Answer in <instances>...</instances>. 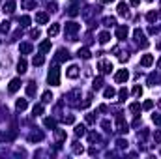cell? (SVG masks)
Segmentation results:
<instances>
[{
    "mask_svg": "<svg viewBox=\"0 0 161 159\" xmlns=\"http://www.w3.org/2000/svg\"><path fill=\"white\" fill-rule=\"evenodd\" d=\"M73 152H75V154H82V152H84V148L79 146V144H75V146H73Z\"/></svg>",
    "mask_w": 161,
    "mask_h": 159,
    "instance_id": "60d3db41",
    "label": "cell"
},
{
    "mask_svg": "<svg viewBox=\"0 0 161 159\" xmlns=\"http://www.w3.org/2000/svg\"><path fill=\"white\" fill-rule=\"evenodd\" d=\"M127 34H129V28H127V26H118L116 28V38L118 39H126Z\"/></svg>",
    "mask_w": 161,
    "mask_h": 159,
    "instance_id": "5b68a950",
    "label": "cell"
},
{
    "mask_svg": "<svg viewBox=\"0 0 161 159\" xmlns=\"http://www.w3.org/2000/svg\"><path fill=\"white\" fill-rule=\"evenodd\" d=\"M19 88H21V79H12V81H9V86H8L9 94H15Z\"/></svg>",
    "mask_w": 161,
    "mask_h": 159,
    "instance_id": "277c9868",
    "label": "cell"
},
{
    "mask_svg": "<svg viewBox=\"0 0 161 159\" xmlns=\"http://www.w3.org/2000/svg\"><path fill=\"white\" fill-rule=\"evenodd\" d=\"M88 139H90L92 142H94V141H99V135H96V133H90V135H88Z\"/></svg>",
    "mask_w": 161,
    "mask_h": 159,
    "instance_id": "ee69618b",
    "label": "cell"
},
{
    "mask_svg": "<svg viewBox=\"0 0 161 159\" xmlns=\"http://www.w3.org/2000/svg\"><path fill=\"white\" fill-rule=\"evenodd\" d=\"M17 71L21 73V75H23V73L26 71V60H25V58H21V60H19V64H17Z\"/></svg>",
    "mask_w": 161,
    "mask_h": 159,
    "instance_id": "2e32d148",
    "label": "cell"
},
{
    "mask_svg": "<svg viewBox=\"0 0 161 159\" xmlns=\"http://www.w3.org/2000/svg\"><path fill=\"white\" fill-rule=\"evenodd\" d=\"M45 127H51V129H55V127H56V122L55 120H52V118H45Z\"/></svg>",
    "mask_w": 161,
    "mask_h": 159,
    "instance_id": "4316f807",
    "label": "cell"
},
{
    "mask_svg": "<svg viewBox=\"0 0 161 159\" xmlns=\"http://www.w3.org/2000/svg\"><path fill=\"white\" fill-rule=\"evenodd\" d=\"M148 2H152V0H148Z\"/></svg>",
    "mask_w": 161,
    "mask_h": 159,
    "instance_id": "db71d44e",
    "label": "cell"
},
{
    "mask_svg": "<svg viewBox=\"0 0 161 159\" xmlns=\"http://www.w3.org/2000/svg\"><path fill=\"white\" fill-rule=\"evenodd\" d=\"M66 75H68L69 79L79 77V68H77V66H69V68H68V71H66Z\"/></svg>",
    "mask_w": 161,
    "mask_h": 159,
    "instance_id": "ba28073f",
    "label": "cell"
},
{
    "mask_svg": "<svg viewBox=\"0 0 161 159\" xmlns=\"http://www.w3.org/2000/svg\"><path fill=\"white\" fill-rule=\"evenodd\" d=\"M86 122H88V124H94V122H96V116H94V114H86Z\"/></svg>",
    "mask_w": 161,
    "mask_h": 159,
    "instance_id": "7bdbcfd3",
    "label": "cell"
},
{
    "mask_svg": "<svg viewBox=\"0 0 161 159\" xmlns=\"http://www.w3.org/2000/svg\"><path fill=\"white\" fill-rule=\"evenodd\" d=\"M15 107H17V111H25V109L28 107V101H26V99H17Z\"/></svg>",
    "mask_w": 161,
    "mask_h": 159,
    "instance_id": "e0dca14e",
    "label": "cell"
},
{
    "mask_svg": "<svg viewBox=\"0 0 161 159\" xmlns=\"http://www.w3.org/2000/svg\"><path fill=\"white\" fill-rule=\"evenodd\" d=\"M36 90H38L36 82H28V86H26V95H28V98H32V95H36Z\"/></svg>",
    "mask_w": 161,
    "mask_h": 159,
    "instance_id": "4fadbf2b",
    "label": "cell"
},
{
    "mask_svg": "<svg viewBox=\"0 0 161 159\" xmlns=\"http://www.w3.org/2000/svg\"><path fill=\"white\" fill-rule=\"evenodd\" d=\"M116 127H118V131H120V133H126V131H127V124L124 122V118H122V116H118V122H116Z\"/></svg>",
    "mask_w": 161,
    "mask_h": 159,
    "instance_id": "30bf717a",
    "label": "cell"
},
{
    "mask_svg": "<svg viewBox=\"0 0 161 159\" xmlns=\"http://www.w3.org/2000/svg\"><path fill=\"white\" fill-rule=\"evenodd\" d=\"M152 62H154V56H152V55H144V56L141 58V66L150 68V66H152Z\"/></svg>",
    "mask_w": 161,
    "mask_h": 159,
    "instance_id": "9c48e42d",
    "label": "cell"
},
{
    "mask_svg": "<svg viewBox=\"0 0 161 159\" xmlns=\"http://www.w3.org/2000/svg\"><path fill=\"white\" fill-rule=\"evenodd\" d=\"M55 137H56V141H58V142L66 141V133H64L62 129H55Z\"/></svg>",
    "mask_w": 161,
    "mask_h": 159,
    "instance_id": "44dd1931",
    "label": "cell"
},
{
    "mask_svg": "<svg viewBox=\"0 0 161 159\" xmlns=\"http://www.w3.org/2000/svg\"><path fill=\"white\" fill-rule=\"evenodd\" d=\"M129 4L131 6H139V4H141V0H129Z\"/></svg>",
    "mask_w": 161,
    "mask_h": 159,
    "instance_id": "681fc988",
    "label": "cell"
},
{
    "mask_svg": "<svg viewBox=\"0 0 161 159\" xmlns=\"http://www.w3.org/2000/svg\"><path fill=\"white\" fill-rule=\"evenodd\" d=\"M101 84H103V79L98 77V79H94V84H92V86H94V90H99V88H101Z\"/></svg>",
    "mask_w": 161,
    "mask_h": 159,
    "instance_id": "83f0119b",
    "label": "cell"
},
{
    "mask_svg": "<svg viewBox=\"0 0 161 159\" xmlns=\"http://www.w3.org/2000/svg\"><path fill=\"white\" fill-rule=\"evenodd\" d=\"M34 6H36L34 0H23V8H25V9H32Z\"/></svg>",
    "mask_w": 161,
    "mask_h": 159,
    "instance_id": "484cf974",
    "label": "cell"
},
{
    "mask_svg": "<svg viewBox=\"0 0 161 159\" xmlns=\"http://www.w3.org/2000/svg\"><path fill=\"white\" fill-rule=\"evenodd\" d=\"M109 39H111V34H109V32H101V34H99V43H107Z\"/></svg>",
    "mask_w": 161,
    "mask_h": 159,
    "instance_id": "603a6c76",
    "label": "cell"
},
{
    "mask_svg": "<svg viewBox=\"0 0 161 159\" xmlns=\"http://www.w3.org/2000/svg\"><path fill=\"white\" fill-rule=\"evenodd\" d=\"M146 19H148V21H150V23H154V21H157V13H156V12H150V13H148V17H146Z\"/></svg>",
    "mask_w": 161,
    "mask_h": 159,
    "instance_id": "8d00e7d4",
    "label": "cell"
},
{
    "mask_svg": "<svg viewBox=\"0 0 161 159\" xmlns=\"http://www.w3.org/2000/svg\"><path fill=\"white\" fill-rule=\"evenodd\" d=\"M98 69H99L101 73H109V71L112 69V64H111L109 60H99V64H98Z\"/></svg>",
    "mask_w": 161,
    "mask_h": 159,
    "instance_id": "7a4b0ae2",
    "label": "cell"
},
{
    "mask_svg": "<svg viewBox=\"0 0 161 159\" xmlns=\"http://www.w3.org/2000/svg\"><path fill=\"white\" fill-rule=\"evenodd\" d=\"M118 98H120V101H126V98H127V90L122 88L120 92H118Z\"/></svg>",
    "mask_w": 161,
    "mask_h": 159,
    "instance_id": "836d02e7",
    "label": "cell"
},
{
    "mask_svg": "<svg viewBox=\"0 0 161 159\" xmlns=\"http://www.w3.org/2000/svg\"><path fill=\"white\" fill-rule=\"evenodd\" d=\"M157 68H159V69H161V58H159V62H157Z\"/></svg>",
    "mask_w": 161,
    "mask_h": 159,
    "instance_id": "816d5d0a",
    "label": "cell"
},
{
    "mask_svg": "<svg viewBox=\"0 0 161 159\" xmlns=\"http://www.w3.org/2000/svg\"><path fill=\"white\" fill-rule=\"evenodd\" d=\"M64 122H66V124H73L75 118H73V116H68V118H64Z\"/></svg>",
    "mask_w": 161,
    "mask_h": 159,
    "instance_id": "7dc6e473",
    "label": "cell"
},
{
    "mask_svg": "<svg viewBox=\"0 0 161 159\" xmlns=\"http://www.w3.org/2000/svg\"><path fill=\"white\" fill-rule=\"evenodd\" d=\"M154 141H156V142H161V131L154 133Z\"/></svg>",
    "mask_w": 161,
    "mask_h": 159,
    "instance_id": "f6af8a7d",
    "label": "cell"
},
{
    "mask_svg": "<svg viewBox=\"0 0 161 159\" xmlns=\"http://www.w3.org/2000/svg\"><path fill=\"white\" fill-rule=\"evenodd\" d=\"M133 95H135V98H141V95H143V86H139V84H137V86L133 88Z\"/></svg>",
    "mask_w": 161,
    "mask_h": 159,
    "instance_id": "4dcf8cb0",
    "label": "cell"
},
{
    "mask_svg": "<svg viewBox=\"0 0 161 159\" xmlns=\"http://www.w3.org/2000/svg\"><path fill=\"white\" fill-rule=\"evenodd\" d=\"M13 9H15V2H13V0H9V2H6V4H4V12L12 13Z\"/></svg>",
    "mask_w": 161,
    "mask_h": 159,
    "instance_id": "7402d4cb",
    "label": "cell"
},
{
    "mask_svg": "<svg viewBox=\"0 0 161 159\" xmlns=\"http://www.w3.org/2000/svg\"><path fill=\"white\" fill-rule=\"evenodd\" d=\"M116 144H118V146H120V148H124V146H127V142H126L124 139H120V141H118Z\"/></svg>",
    "mask_w": 161,
    "mask_h": 159,
    "instance_id": "c3c4849f",
    "label": "cell"
},
{
    "mask_svg": "<svg viewBox=\"0 0 161 159\" xmlns=\"http://www.w3.org/2000/svg\"><path fill=\"white\" fill-rule=\"evenodd\" d=\"M154 107V101L152 99H148V101H144V105H143V109L144 111H150V109H152Z\"/></svg>",
    "mask_w": 161,
    "mask_h": 159,
    "instance_id": "d590c367",
    "label": "cell"
},
{
    "mask_svg": "<svg viewBox=\"0 0 161 159\" xmlns=\"http://www.w3.org/2000/svg\"><path fill=\"white\" fill-rule=\"evenodd\" d=\"M49 84H52V86H58L60 84V69L58 68H52L51 71H49Z\"/></svg>",
    "mask_w": 161,
    "mask_h": 159,
    "instance_id": "6da1fadb",
    "label": "cell"
},
{
    "mask_svg": "<svg viewBox=\"0 0 161 159\" xmlns=\"http://www.w3.org/2000/svg\"><path fill=\"white\" fill-rule=\"evenodd\" d=\"M0 2H2V0H0Z\"/></svg>",
    "mask_w": 161,
    "mask_h": 159,
    "instance_id": "11a10c76",
    "label": "cell"
},
{
    "mask_svg": "<svg viewBox=\"0 0 161 159\" xmlns=\"http://www.w3.org/2000/svg\"><path fill=\"white\" fill-rule=\"evenodd\" d=\"M68 13H69L71 17H75V15H79V9H77V8H69V12H68Z\"/></svg>",
    "mask_w": 161,
    "mask_h": 159,
    "instance_id": "b9f144b4",
    "label": "cell"
},
{
    "mask_svg": "<svg viewBox=\"0 0 161 159\" xmlns=\"http://www.w3.org/2000/svg\"><path fill=\"white\" fill-rule=\"evenodd\" d=\"M47 21H49V15H47V13H43V12L36 13V23H38V25H45Z\"/></svg>",
    "mask_w": 161,
    "mask_h": 159,
    "instance_id": "52a82bcc",
    "label": "cell"
},
{
    "mask_svg": "<svg viewBox=\"0 0 161 159\" xmlns=\"http://www.w3.org/2000/svg\"><path fill=\"white\" fill-rule=\"evenodd\" d=\"M51 51V39H45L39 43V52H49Z\"/></svg>",
    "mask_w": 161,
    "mask_h": 159,
    "instance_id": "5bb4252c",
    "label": "cell"
},
{
    "mask_svg": "<svg viewBox=\"0 0 161 159\" xmlns=\"http://www.w3.org/2000/svg\"><path fill=\"white\" fill-rule=\"evenodd\" d=\"M41 98H43V103H51V101H52V94H51V92H45Z\"/></svg>",
    "mask_w": 161,
    "mask_h": 159,
    "instance_id": "1f68e13d",
    "label": "cell"
},
{
    "mask_svg": "<svg viewBox=\"0 0 161 159\" xmlns=\"http://www.w3.org/2000/svg\"><path fill=\"white\" fill-rule=\"evenodd\" d=\"M41 112H43V105H36L34 107V116H39Z\"/></svg>",
    "mask_w": 161,
    "mask_h": 159,
    "instance_id": "74e56055",
    "label": "cell"
},
{
    "mask_svg": "<svg viewBox=\"0 0 161 159\" xmlns=\"http://www.w3.org/2000/svg\"><path fill=\"white\" fill-rule=\"evenodd\" d=\"M157 105H159V109H161V99H159V101H157Z\"/></svg>",
    "mask_w": 161,
    "mask_h": 159,
    "instance_id": "f5cc1de1",
    "label": "cell"
},
{
    "mask_svg": "<svg viewBox=\"0 0 161 159\" xmlns=\"http://www.w3.org/2000/svg\"><path fill=\"white\" fill-rule=\"evenodd\" d=\"M30 36H32V38H39V30H38V28H36V30H32V32H30Z\"/></svg>",
    "mask_w": 161,
    "mask_h": 159,
    "instance_id": "bcb514c9",
    "label": "cell"
},
{
    "mask_svg": "<svg viewBox=\"0 0 161 159\" xmlns=\"http://www.w3.org/2000/svg\"><path fill=\"white\" fill-rule=\"evenodd\" d=\"M66 32H68V34H75V32H79V25L77 23H68L66 25Z\"/></svg>",
    "mask_w": 161,
    "mask_h": 159,
    "instance_id": "9a60e30c",
    "label": "cell"
},
{
    "mask_svg": "<svg viewBox=\"0 0 161 159\" xmlns=\"http://www.w3.org/2000/svg\"><path fill=\"white\" fill-rule=\"evenodd\" d=\"M133 34H135V39L143 43V47H146V45H148V41H146V38H144V34H143V30H141V28H137Z\"/></svg>",
    "mask_w": 161,
    "mask_h": 159,
    "instance_id": "8992f818",
    "label": "cell"
},
{
    "mask_svg": "<svg viewBox=\"0 0 161 159\" xmlns=\"http://www.w3.org/2000/svg\"><path fill=\"white\" fill-rule=\"evenodd\" d=\"M103 94H105V98H114V94H116V92H114V88H105Z\"/></svg>",
    "mask_w": 161,
    "mask_h": 159,
    "instance_id": "d6a6232c",
    "label": "cell"
},
{
    "mask_svg": "<svg viewBox=\"0 0 161 159\" xmlns=\"http://www.w3.org/2000/svg\"><path fill=\"white\" fill-rule=\"evenodd\" d=\"M152 120H154L156 125H161V114H154V116H152Z\"/></svg>",
    "mask_w": 161,
    "mask_h": 159,
    "instance_id": "ab89813d",
    "label": "cell"
},
{
    "mask_svg": "<svg viewBox=\"0 0 161 159\" xmlns=\"http://www.w3.org/2000/svg\"><path fill=\"white\" fill-rule=\"evenodd\" d=\"M77 55H79L81 58H84V60H88V58L92 56V52H90L88 49H79V52H77Z\"/></svg>",
    "mask_w": 161,
    "mask_h": 159,
    "instance_id": "ac0fdd59",
    "label": "cell"
},
{
    "mask_svg": "<svg viewBox=\"0 0 161 159\" xmlns=\"http://www.w3.org/2000/svg\"><path fill=\"white\" fill-rule=\"evenodd\" d=\"M58 32H60V25H51V26H49V36H51V38L56 36Z\"/></svg>",
    "mask_w": 161,
    "mask_h": 159,
    "instance_id": "ffe728a7",
    "label": "cell"
},
{
    "mask_svg": "<svg viewBox=\"0 0 161 159\" xmlns=\"http://www.w3.org/2000/svg\"><path fill=\"white\" fill-rule=\"evenodd\" d=\"M84 133H86V127H84V125H77V127H75V135H77V137H82Z\"/></svg>",
    "mask_w": 161,
    "mask_h": 159,
    "instance_id": "d4e9b609",
    "label": "cell"
},
{
    "mask_svg": "<svg viewBox=\"0 0 161 159\" xmlns=\"http://www.w3.org/2000/svg\"><path fill=\"white\" fill-rule=\"evenodd\" d=\"M129 111L137 116L139 112H141V105H139V103H131V105H129Z\"/></svg>",
    "mask_w": 161,
    "mask_h": 159,
    "instance_id": "cb8c5ba5",
    "label": "cell"
},
{
    "mask_svg": "<svg viewBox=\"0 0 161 159\" xmlns=\"http://www.w3.org/2000/svg\"><path fill=\"white\" fill-rule=\"evenodd\" d=\"M127 79H129V73H127V69H120V71L114 75V81H116V82H126Z\"/></svg>",
    "mask_w": 161,
    "mask_h": 159,
    "instance_id": "3957f363",
    "label": "cell"
},
{
    "mask_svg": "<svg viewBox=\"0 0 161 159\" xmlns=\"http://www.w3.org/2000/svg\"><path fill=\"white\" fill-rule=\"evenodd\" d=\"M103 4H111V2H114V0H101Z\"/></svg>",
    "mask_w": 161,
    "mask_h": 159,
    "instance_id": "f907efd6",
    "label": "cell"
},
{
    "mask_svg": "<svg viewBox=\"0 0 161 159\" xmlns=\"http://www.w3.org/2000/svg\"><path fill=\"white\" fill-rule=\"evenodd\" d=\"M21 23H23V26H28L30 25V17L28 15H23V17H21Z\"/></svg>",
    "mask_w": 161,
    "mask_h": 159,
    "instance_id": "f35d334b",
    "label": "cell"
},
{
    "mask_svg": "<svg viewBox=\"0 0 161 159\" xmlns=\"http://www.w3.org/2000/svg\"><path fill=\"white\" fill-rule=\"evenodd\" d=\"M19 51L23 52V55H28V52H32V45H30V43H21Z\"/></svg>",
    "mask_w": 161,
    "mask_h": 159,
    "instance_id": "d6986e66",
    "label": "cell"
},
{
    "mask_svg": "<svg viewBox=\"0 0 161 159\" xmlns=\"http://www.w3.org/2000/svg\"><path fill=\"white\" fill-rule=\"evenodd\" d=\"M118 15H122V17H127V15H129V12H127V4H124V2L118 4Z\"/></svg>",
    "mask_w": 161,
    "mask_h": 159,
    "instance_id": "7c38bea8",
    "label": "cell"
},
{
    "mask_svg": "<svg viewBox=\"0 0 161 159\" xmlns=\"http://www.w3.org/2000/svg\"><path fill=\"white\" fill-rule=\"evenodd\" d=\"M41 139H43V135H41V133H32V135H30V141H32V142H38V141H41Z\"/></svg>",
    "mask_w": 161,
    "mask_h": 159,
    "instance_id": "f1b7e54d",
    "label": "cell"
},
{
    "mask_svg": "<svg viewBox=\"0 0 161 159\" xmlns=\"http://www.w3.org/2000/svg\"><path fill=\"white\" fill-rule=\"evenodd\" d=\"M66 60H69V52L64 51V49H60L58 51V56H56V62H66Z\"/></svg>",
    "mask_w": 161,
    "mask_h": 159,
    "instance_id": "8fae6325",
    "label": "cell"
},
{
    "mask_svg": "<svg viewBox=\"0 0 161 159\" xmlns=\"http://www.w3.org/2000/svg\"><path fill=\"white\" fill-rule=\"evenodd\" d=\"M103 23H105V26H112V25L116 23V19H114V17H107Z\"/></svg>",
    "mask_w": 161,
    "mask_h": 159,
    "instance_id": "e575fe53",
    "label": "cell"
},
{
    "mask_svg": "<svg viewBox=\"0 0 161 159\" xmlns=\"http://www.w3.org/2000/svg\"><path fill=\"white\" fill-rule=\"evenodd\" d=\"M43 62H45V58L43 56H34V66H43Z\"/></svg>",
    "mask_w": 161,
    "mask_h": 159,
    "instance_id": "f546056e",
    "label": "cell"
}]
</instances>
